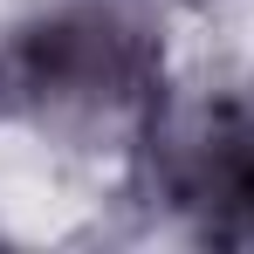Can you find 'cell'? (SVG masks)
<instances>
[{
  "label": "cell",
  "mask_w": 254,
  "mask_h": 254,
  "mask_svg": "<svg viewBox=\"0 0 254 254\" xmlns=\"http://www.w3.org/2000/svg\"><path fill=\"white\" fill-rule=\"evenodd\" d=\"M227 199H234L241 213H254V158H248L241 172H234V186H227Z\"/></svg>",
  "instance_id": "obj_1"
}]
</instances>
